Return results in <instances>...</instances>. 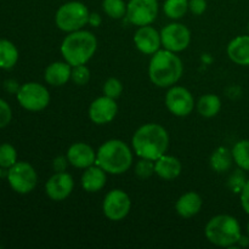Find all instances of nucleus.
<instances>
[{"label":"nucleus","instance_id":"1","mask_svg":"<svg viewBox=\"0 0 249 249\" xmlns=\"http://www.w3.org/2000/svg\"><path fill=\"white\" fill-rule=\"evenodd\" d=\"M131 145L136 156L140 158L157 160L167 152L169 135L164 126L160 124H143L134 133Z\"/></svg>","mask_w":249,"mask_h":249},{"label":"nucleus","instance_id":"2","mask_svg":"<svg viewBox=\"0 0 249 249\" xmlns=\"http://www.w3.org/2000/svg\"><path fill=\"white\" fill-rule=\"evenodd\" d=\"M184 65L177 53L158 50L151 57L148 66L150 80L158 88H170L182 77Z\"/></svg>","mask_w":249,"mask_h":249},{"label":"nucleus","instance_id":"3","mask_svg":"<svg viewBox=\"0 0 249 249\" xmlns=\"http://www.w3.org/2000/svg\"><path fill=\"white\" fill-rule=\"evenodd\" d=\"M96 164L107 174H124L133 164V152L124 141L112 139L99 147L96 152Z\"/></svg>","mask_w":249,"mask_h":249},{"label":"nucleus","instance_id":"4","mask_svg":"<svg viewBox=\"0 0 249 249\" xmlns=\"http://www.w3.org/2000/svg\"><path fill=\"white\" fill-rule=\"evenodd\" d=\"M97 49V39L91 32L79 29L68 33L61 44V53L66 62L72 67L87 65L95 55Z\"/></svg>","mask_w":249,"mask_h":249},{"label":"nucleus","instance_id":"5","mask_svg":"<svg viewBox=\"0 0 249 249\" xmlns=\"http://www.w3.org/2000/svg\"><path fill=\"white\" fill-rule=\"evenodd\" d=\"M204 233L207 240L218 247H232L240 242L242 237L238 220L235 216L228 214L213 216L207 223Z\"/></svg>","mask_w":249,"mask_h":249},{"label":"nucleus","instance_id":"6","mask_svg":"<svg viewBox=\"0 0 249 249\" xmlns=\"http://www.w3.org/2000/svg\"><path fill=\"white\" fill-rule=\"evenodd\" d=\"M90 12L87 5L80 1H68L61 5L55 15V23L66 33L83 29L89 22Z\"/></svg>","mask_w":249,"mask_h":249},{"label":"nucleus","instance_id":"7","mask_svg":"<svg viewBox=\"0 0 249 249\" xmlns=\"http://www.w3.org/2000/svg\"><path fill=\"white\" fill-rule=\"evenodd\" d=\"M7 181L10 187L19 195L31 194L38 184V174L33 165L24 160H17L7 169Z\"/></svg>","mask_w":249,"mask_h":249},{"label":"nucleus","instance_id":"8","mask_svg":"<svg viewBox=\"0 0 249 249\" xmlns=\"http://www.w3.org/2000/svg\"><path fill=\"white\" fill-rule=\"evenodd\" d=\"M16 99L19 106L27 111L39 112L45 109L50 104V92L43 84L29 82L19 87Z\"/></svg>","mask_w":249,"mask_h":249},{"label":"nucleus","instance_id":"9","mask_svg":"<svg viewBox=\"0 0 249 249\" xmlns=\"http://www.w3.org/2000/svg\"><path fill=\"white\" fill-rule=\"evenodd\" d=\"M131 201L129 195L121 189L111 190L102 202V212L111 221H121L129 214Z\"/></svg>","mask_w":249,"mask_h":249},{"label":"nucleus","instance_id":"10","mask_svg":"<svg viewBox=\"0 0 249 249\" xmlns=\"http://www.w3.org/2000/svg\"><path fill=\"white\" fill-rule=\"evenodd\" d=\"M158 15L157 0H129L126 4V19L134 26H148Z\"/></svg>","mask_w":249,"mask_h":249},{"label":"nucleus","instance_id":"11","mask_svg":"<svg viewBox=\"0 0 249 249\" xmlns=\"http://www.w3.org/2000/svg\"><path fill=\"white\" fill-rule=\"evenodd\" d=\"M194 95L184 87H170L165 94V106L168 111L177 117H186L192 113L195 108Z\"/></svg>","mask_w":249,"mask_h":249},{"label":"nucleus","instance_id":"12","mask_svg":"<svg viewBox=\"0 0 249 249\" xmlns=\"http://www.w3.org/2000/svg\"><path fill=\"white\" fill-rule=\"evenodd\" d=\"M162 45L165 50L180 53L191 43V32L182 23H169L160 31Z\"/></svg>","mask_w":249,"mask_h":249},{"label":"nucleus","instance_id":"13","mask_svg":"<svg viewBox=\"0 0 249 249\" xmlns=\"http://www.w3.org/2000/svg\"><path fill=\"white\" fill-rule=\"evenodd\" d=\"M117 112H118V106L116 100L106 95L95 99L89 107L90 119L97 125H104L113 121L117 116Z\"/></svg>","mask_w":249,"mask_h":249},{"label":"nucleus","instance_id":"14","mask_svg":"<svg viewBox=\"0 0 249 249\" xmlns=\"http://www.w3.org/2000/svg\"><path fill=\"white\" fill-rule=\"evenodd\" d=\"M74 180L72 175L66 172L55 173L45 184V192L53 201L60 202L67 198L73 191Z\"/></svg>","mask_w":249,"mask_h":249},{"label":"nucleus","instance_id":"15","mask_svg":"<svg viewBox=\"0 0 249 249\" xmlns=\"http://www.w3.org/2000/svg\"><path fill=\"white\" fill-rule=\"evenodd\" d=\"M136 49L145 55H153L162 45L160 33L152 26H141L134 36Z\"/></svg>","mask_w":249,"mask_h":249},{"label":"nucleus","instance_id":"16","mask_svg":"<svg viewBox=\"0 0 249 249\" xmlns=\"http://www.w3.org/2000/svg\"><path fill=\"white\" fill-rule=\"evenodd\" d=\"M67 158L71 165L79 169H87L96 163V152L90 145L85 142H75L70 146Z\"/></svg>","mask_w":249,"mask_h":249},{"label":"nucleus","instance_id":"17","mask_svg":"<svg viewBox=\"0 0 249 249\" xmlns=\"http://www.w3.org/2000/svg\"><path fill=\"white\" fill-rule=\"evenodd\" d=\"M72 66L66 61H56L50 63L44 72V79L51 87H62L71 80Z\"/></svg>","mask_w":249,"mask_h":249},{"label":"nucleus","instance_id":"18","mask_svg":"<svg viewBox=\"0 0 249 249\" xmlns=\"http://www.w3.org/2000/svg\"><path fill=\"white\" fill-rule=\"evenodd\" d=\"M202 206H203L202 197L197 192L189 191L179 197L175 203V209L181 218L189 219L197 215L202 209Z\"/></svg>","mask_w":249,"mask_h":249},{"label":"nucleus","instance_id":"19","mask_svg":"<svg viewBox=\"0 0 249 249\" xmlns=\"http://www.w3.org/2000/svg\"><path fill=\"white\" fill-rule=\"evenodd\" d=\"M107 173L99 165H90L82 175V187L89 194H95L102 190L106 185Z\"/></svg>","mask_w":249,"mask_h":249},{"label":"nucleus","instance_id":"20","mask_svg":"<svg viewBox=\"0 0 249 249\" xmlns=\"http://www.w3.org/2000/svg\"><path fill=\"white\" fill-rule=\"evenodd\" d=\"M182 164L174 156L163 155L155 160V172L160 179L174 180L181 174Z\"/></svg>","mask_w":249,"mask_h":249},{"label":"nucleus","instance_id":"21","mask_svg":"<svg viewBox=\"0 0 249 249\" xmlns=\"http://www.w3.org/2000/svg\"><path fill=\"white\" fill-rule=\"evenodd\" d=\"M228 56L233 63L240 66H249V34L236 36L229 43Z\"/></svg>","mask_w":249,"mask_h":249},{"label":"nucleus","instance_id":"22","mask_svg":"<svg viewBox=\"0 0 249 249\" xmlns=\"http://www.w3.org/2000/svg\"><path fill=\"white\" fill-rule=\"evenodd\" d=\"M232 151H230L226 147H223V146L215 148L214 152L211 155V160H209L211 168L216 173L228 172L231 168V165H232Z\"/></svg>","mask_w":249,"mask_h":249},{"label":"nucleus","instance_id":"23","mask_svg":"<svg viewBox=\"0 0 249 249\" xmlns=\"http://www.w3.org/2000/svg\"><path fill=\"white\" fill-rule=\"evenodd\" d=\"M19 53L12 41L7 39H0V68L1 70H11L16 66Z\"/></svg>","mask_w":249,"mask_h":249},{"label":"nucleus","instance_id":"24","mask_svg":"<svg viewBox=\"0 0 249 249\" xmlns=\"http://www.w3.org/2000/svg\"><path fill=\"white\" fill-rule=\"evenodd\" d=\"M196 106L197 111L201 116L206 117V118H212L220 112L221 100L220 97L214 94H206L199 97Z\"/></svg>","mask_w":249,"mask_h":249},{"label":"nucleus","instance_id":"25","mask_svg":"<svg viewBox=\"0 0 249 249\" xmlns=\"http://www.w3.org/2000/svg\"><path fill=\"white\" fill-rule=\"evenodd\" d=\"M163 11L172 19L182 18L189 11V0H165Z\"/></svg>","mask_w":249,"mask_h":249},{"label":"nucleus","instance_id":"26","mask_svg":"<svg viewBox=\"0 0 249 249\" xmlns=\"http://www.w3.org/2000/svg\"><path fill=\"white\" fill-rule=\"evenodd\" d=\"M233 162L242 170L249 172V140H241L236 142L232 148Z\"/></svg>","mask_w":249,"mask_h":249},{"label":"nucleus","instance_id":"27","mask_svg":"<svg viewBox=\"0 0 249 249\" xmlns=\"http://www.w3.org/2000/svg\"><path fill=\"white\" fill-rule=\"evenodd\" d=\"M102 9L107 16L113 19H121L126 15V4L124 0H104Z\"/></svg>","mask_w":249,"mask_h":249},{"label":"nucleus","instance_id":"28","mask_svg":"<svg viewBox=\"0 0 249 249\" xmlns=\"http://www.w3.org/2000/svg\"><path fill=\"white\" fill-rule=\"evenodd\" d=\"M17 162V151L11 143L0 145V169H10Z\"/></svg>","mask_w":249,"mask_h":249},{"label":"nucleus","instance_id":"29","mask_svg":"<svg viewBox=\"0 0 249 249\" xmlns=\"http://www.w3.org/2000/svg\"><path fill=\"white\" fill-rule=\"evenodd\" d=\"M102 91H104V95L116 100L118 99V97L121 96L122 92H123V84H122L121 80L117 79V78H108V79L104 83Z\"/></svg>","mask_w":249,"mask_h":249},{"label":"nucleus","instance_id":"30","mask_svg":"<svg viewBox=\"0 0 249 249\" xmlns=\"http://www.w3.org/2000/svg\"><path fill=\"white\" fill-rule=\"evenodd\" d=\"M155 160L141 158L135 165V174L140 179H148L155 174Z\"/></svg>","mask_w":249,"mask_h":249},{"label":"nucleus","instance_id":"31","mask_svg":"<svg viewBox=\"0 0 249 249\" xmlns=\"http://www.w3.org/2000/svg\"><path fill=\"white\" fill-rule=\"evenodd\" d=\"M71 80H72L74 84L83 85L88 84L90 80V71L89 68L85 65H79L72 67V74H71Z\"/></svg>","mask_w":249,"mask_h":249},{"label":"nucleus","instance_id":"32","mask_svg":"<svg viewBox=\"0 0 249 249\" xmlns=\"http://www.w3.org/2000/svg\"><path fill=\"white\" fill-rule=\"evenodd\" d=\"M12 109L5 100L0 99V129L5 128L11 123Z\"/></svg>","mask_w":249,"mask_h":249},{"label":"nucleus","instance_id":"33","mask_svg":"<svg viewBox=\"0 0 249 249\" xmlns=\"http://www.w3.org/2000/svg\"><path fill=\"white\" fill-rule=\"evenodd\" d=\"M207 9V1L206 0H189V10L194 15H199L203 14Z\"/></svg>","mask_w":249,"mask_h":249},{"label":"nucleus","instance_id":"34","mask_svg":"<svg viewBox=\"0 0 249 249\" xmlns=\"http://www.w3.org/2000/svg\"><path fill=\"white\" fill-rule=\"evenodd\" d=\"M241 206H242L243 211L249 214V180L243 184L242 189H241Z\"/></svg>","mask_w":249,"mask_h":249},{"label":"nucleus","instance_id":"35","mask_svg":"<svg viewBox=\"0 0 249 249\" xmlns=\"http://www.w3.org/2000/svg\"><path fill=\"white\" fill-rule=\"evenodd\" d=\"M68 163L70 162H68L67 156H66V157H63V156H58V157H56L53 162V170H55L56 173L66 172V168H67Z\"/></svg>","mask_w":249,"mask_h":249},{"label":"nucleus","instance_id":"36","mask_svg":"<svg viewBox=\"0 0 249 249\" xmlns=\"http://www.w3.org/2000/svg\"><path fill=\"white\" fill-rule=\"evenodd\" d=\"M101 22H102L101 16H100L99 14H95V12L90 14L89 22H88V24H90L91 27H99L100 24H101Z\"/></svg>","mask_w":249,"mask_h":249},{"label":"nucleus","instance_id":"37","mask_svg":"<svg viewBox=\"0 0 249 249\" xmlns=\"http://www.w3.org/2000/svg\"><path fill=\"white\" fill-rule=\"evenodd\" d=\"M5 88H6V90L9 92H14L15 91L12 88H15V89H17V90L19 89V87L17 85V83L15 82V80H6V82H5ZM15 92H16V91H15Z\"/></svg>","mask_w":249,"mask_h":249},{"label":"nucleus","instance_id":"38","mask_svg":"<svg viewBox=\"0 0 249 249\" xmlns=\"http://www.w3.org/2000/svg\"><path fill=\"white\" fill-rule=\"evenodd\" d=\"M247 233H248V240H249V221H248V225H247Z\"/></svg>","mask_w":249,"mask_h":249},{"label":"nucleus","instance_id":"39","mask_svg":"<svg viewBox=\"0 0 249 249\" xmlns=\"http://www.w3.org/2000/svg\"><path fill=\"white\" fill-rule=\"evenodd\" d=\"M248 32H249V24H248Z\"/></svg>","mask_w":249,"mask_h":249}]
</instances>
